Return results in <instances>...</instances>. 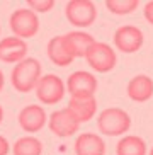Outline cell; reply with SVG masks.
<instances>
[{"mask_svg":"<svg viewBox=\"0 0 153 155\" xmlns=\"http://www.w3.org/2000/svg\"><path fill=\"white\" fill-rule=\"evenodd\" d=\"M67 109L72 113V116L78 123H87L95 116L97 113V99L95 96H85V97H70Z\"/></svg>","mask_w":153,"mask_h":155,"instance_id":"13","label":"cell"},{"mask_svg":"<svg viewBox=\"0 0 153 155\" xmlns=\"http://www.w3.org/2000/svg\"><path fill=\"white\" fill-rule=\"evenodd\" d=\"M126 94L135 102H146V101H150L153 97V78L145 75V73L135 75L128 82Z\"/></svg>","mask_w":153,"mask_h":155,"instance_id":"14","label":"cell"},{"mask_svg":"<svg viewBox=\"0 0 153 155\" xmlns=\"http://www.w3.org/2000/svg\"><path fill=\"white\" fill-rule=\"evenodd\" d=\"M9 24L14 36L21 39H29L39 31V17L31 9H17L10 15Z\"/></svg>","mask_w":153,"mask_h":155,"instance_id":"6","label":"cell"},{"mask_svg":"<svg viewBox=\"0 0 153 155\" xmlns=\"http://www.w3.org/2000/svg\"><path fill=\"white\" fill-rule=\"evenodd\" d=\"M14 155H41L43 153V143L36 137H22L12 145Z\"/></svg>","mask_w":153,"mask_h":155,"instance_id":"18","label":"cell"},{"mask_svg":"<svg viewBox=\"0 0 153 155\" xmlns=\"http://www.w3.org/2000/svg\"><path fill=\"white\" fill-rule=\"evenodd\" d=\"M54 7V0H27V9L36 14H46Z\"/></svg>","mask_w":153,"mask_h":155,"instance_id":"20","label":"cell"},{"mask_svg":"<svg viewBox=\"0 0 153 155\" xmlns=\"http://www.w3.org/2000/svg\"><path fill=\"white\" fill-rule=\"evenodd\" d=\"M106 7L116 15H128L140 7V0H106Z\"/></svg>","mask_w":153,"mask_h":155,"instance_id":"19","label":"cell"},{"mask_svg":"<svg viewBox=\"0 0 153 155\" xmlns=\"http://www.w3.org/2000/svg\"><path fill=\"white\" fill-rule=\"evenodd\" d=\"M48 126H50L51 133H54L56 137L68 138V137H73L78 131L80 123L65 107V109H58V111H54V113H51L50 119H48Z\"/></svg>","mask_w":153,"mask_h":155,"instance_id":"9","label":"cell"},{"mask_svg":"<svg viewBox=\"0 0 153 155\" xmlns=\"http://www.w3.org/2000/svg\"><path fill=\"white\" fill-rule=\"evenodd\" d=\"M46 53H48L50 60L56 67H68L75 60L72 48L67 43V39H65V34L63 36L51 38L50 41H48V46H46Z\"/></svg>","mask_w":153,"mask_h":155,"instance_id":"12","label":"cell"},{"mask_svg":"<svg viewBox=\"0 0 153 155\" xmlns=\"http://www.w3.org/2000/svg\"><path fill=\"white\" fill-rule=\"evenodd\" d=\"M10 152V145H9V140L5 137L0 135V155H7Z\"/></svg>","mask_w":153,"mask_h":155,"instance_id":"22","label":"cell"},{"mask_svg":"<svg viewBox=\"0 0 153 155\" xmlns=\"http://www.w3.org/2000/svg\"><path fill=\"white\" fill-rule=\"evenodd\" d=\"M75 155H106V141L95 133H82L73 143Z\"/></svg>","mask_w":153,"mask_h":155,"instance_id":"15","label":"cell"},{"mask_svg":"<svg viewBox=\"0 0 153 155\" xmlns=\"http://www.w3.org/2000/svg\"><path fill=\"white\" fill-rule=\"evenodd\" d=\"M146 141L136 135L121 137L116 145V155H146Z\"/></svg>","mask_w":153,"mask_h":155,"instance_id":"17","label":"cell"},{"mask_svg":"<svg viewBox=\"0 0 153 155\" xmlns=\"http://www.w3.org/2000/svg\"><path fill=\"white\" fill-rule=\"evenodd\" d=\"M143 15H145V19H146V21H148V22L153 26V0H150V2H146V4H145Z\"/></svg>","mask_w":153,"mask_h":155,"instance_id":"21","label":"cell"},{"mask_svg":"<svg viewBox=\"0 0 153 155\" xmlns=\"http://www.w3.org/2000/svg\"><path fill=\"white\" fill-rule=\"evenodd\" d=\"M41 77H43V70H41L39 60L26 58L14 67L12 73H10V82L17 92L26 94V92H31L32 89H36Z\"/></svg>","mask_w":153,"mask_h":155,"instance_id":"1","label":"cell"},{"mask_svg":"<svg viewBox=\"0 0 153 155\" xmlns=\"http://www.w3.org/2000/svg\"><path fill=\"white\" fill-rule=\"evenodd\" d=\"M19 124L27 133H37L41 131L44 124H48L46 111L37 104H29L19 113Z\"/></svg>","mask_w":153,"mask_h":155,"instance_id":"10","label":"cell"},{"mask_svg":"<svg viewBox=\"0 0 153 155\" xmlns=\"http://www.w3.org/2000/svg\"><path fill=\"white\" fill-rule=\"evenodd\" d=\"M27 58V43L21 38L9 36L0 39V61L15 63Z\"/></svg>","mask_w":153,"mask_h":155,"instance_id":"11","label":"cell"},{"mask_svg":"<svg viewBox=\"0 0 153 155\" xmlns=\"http://www.w3.org/2000/svg\"><path fill=\"white\" fill-rule=\"evenodd\" d=\"M112 43L121 53L133 55V53L141 50V46H143V43H145L143 31H141L140 28L133 26V24L121 26V28H117L116 32H114V41Z\"/></svg>","mask_w":153,"mask_h":155,"instance_id":"7","label":"cell"},{"mask_svg":"<svg viewBox=\"0 0 153 155\" xmlns=\"http://www.w3.org/2000/svg\"><path fill=\"white\" fill-rule=\"evenodd\" d=\"M97 128L106 137H122L131 128V116L121 107H107L100 111Z\"/></svg>","mask_w":153,"mask_h":155,"instance_id":"2","label":"cell"},{"mask_svg":"<svg viewBox=\"0 0 153 155\" xmlns=\"http://www.w3.org/2000/svg\"><path fill=\"white\" fill-rule=\"evenodd\" d=\"M67 91L70 92L72 97L95 96V92H97V77L92 72H87V70L73 72L67 78Z\"/></svg>","mask_w":153,"mask_h":155,"instance_id":"8","label":"cell"},{"mask_svg":"<svg viewBox=\"0 0 153 155\" xmlns=\"http://www.w3.org/2000/svg\"><path fill=\"white\" fill-rule=\"evenodd\" d=\"M67 84L54 73H46L36 85V97L44 106H53L65 97Z\"/></svg>","mask_w":153,"mask_h":155,"instance_id":"5","label":"cell"},{"mask_svg":"<svg viewBox=\"0 0 153 155\" xmlns=\"http://www.w3.org/2000/svg\"><path fill=\"white\" fill-rule=\"evenodd\" d=\"M65 39H67V43L70 45V48H72L73 55H75V58H78V56H83L85 58L87 51L92 48V45L95 43L94 36L92 34H89V32L85 31H70L65 34Z\"/></svg>","mask_w":153,"mask_h":155,"instance_id":"16","label":"cell"},{"mask_svg":"<svg viewBox=\"0 0 153 155\" xmlns=\"http://www.w3.org/2000/svg\"><path fill=\"white\" fill-rule=\"evenodd\" d=\"M89 67L97 73H107L116 67L117 55L112 50V46L102 41H95L85 55Z\"/></svg>","mask_w":153,"mask_h":155,"instance_id":"3","label":"cell"},{"mask_svg":"<svg viewBox=\"0 0 153 155\" xmlns=\"http://www.w3.org/2000/svg\"><path fill=\"white\" fill-rule=\"evenodd\" d=\"M2 119H4V109H2V106H0V123H2Z\"/></svg>","mask_w":153,"mask_h":155,"instance_id":"24","label":"cell"},{"mask_svg":"<svg viewBox=\"0 0 153 155\" xmlns=\"http://www.w3.org/2000/svg\"><path fill=\"white\" fill-rule=\"evenodd\" d=\"M148 155H153V148H151V150H150V152H148Z\"/></svg>","mask_w":153,"mask_h":155,"instance_id":"25","label":"cell"},{"mask_svg":"<svg viewBox=\"0 0 153 155\" xmlns=\"http://www.w3.org/2000/svg\"><path fill=\"white\" fill-rule=\"evenodd\" d=\"M65 15L75 28H90L97 19V7L92 0H70L65 7Z\"/></svg>","mask_w":153,"mask_h":155,"instance_id":"4","label":"cell"},{"mask_svg":"<svg viewBox=\"0 0 153 155\" xmlns=\"http://www.w3.org/2000/svg\"><path fill=\"white\" fill-rule=\"evenodd\" d=\"M4 84H5V77H4V72L0 70V92H2V89H4Z\"/></svg>","mask_w":153,"mask_h":155,"instance_id":"23","label":"cell"}]
</instances>
